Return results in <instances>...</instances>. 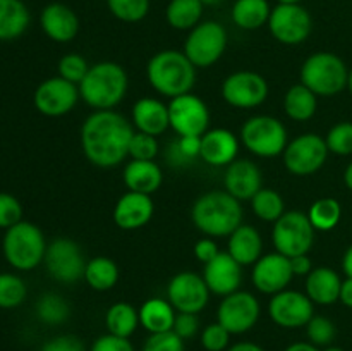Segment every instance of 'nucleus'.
<instances>
[{"mask_svg":"<svg viewBox=\"0 0 352 351\" xmlns=\"http://www.w3.org/2000/svg\"><path fill=\"white\" fill-rule=\"evenodd\" d=\"M205 3L201 0H170L165 9V19L170 28L179 31H191L201 23Z\"/></svg>","mask_w":352,"mask_h":351,"instance_id":"obj_32","label":"nucleus"},{"mask_svg":"<svg viewBox=\"0 0 352 351\" xmlns=\"http://www.w3.org/2000/svg\"><path fill=\"white\" fill-rule=\"evenodd\" d=\"M342 268H344V272H346L347 277H352V244L349 248H347L346 255H344Z\"/></svg>","mask_w":352,"mask_h":351,"instance_id":"obj_56","label":"nucleus"},{"mask_svg":"<svg viewBox=\"0 0 352 351\" xmlns=\"http://www.w3.org/2000/svg\"><path fill=\"white\" fill-rule=\"evenodd\" d=\"M30 21V10L23 0H0V41H12L23 36Z\"/></svg>","mask_w":352,"mask_h":351,"instance_id":"obj_29","label":"nucleus"},{"mask_svg":"<svg viewBox=\"0 0 352 351\" xmlns=\"http://www.w3.org/2000/svg\"><path fill=\"white\" fill-rule=\"evenodd\" d=\"M230 332L220 322L210 323L201 334V344L206 351H223L229 348Z\"/></svg>","mask_w":352,"mask_h":351,"instance_id":"obj_47","label":"nucleus"},{"mask_svg":"<svg viewBox=\"0 0 352 351\" xmlns=\"http://www.w3.org/2000/svg\"><path fill=\"white\" fill-rule=\"evenodd\" d=\"M153 200L151 195L127 191L117 200L113 206V222L124 231H134L146 226L153 217Z\"/></svg>","mask_w":352,"mask_h":351,"instance_id":"obj_22","label":"nucleus"},{"mask_svg":"<svg viewBox=\"0 0 352 351\" xmlns=\"http://www.w3.org/2000/svg\"><path fill=\"white\" fill-rule=\"evenodd\" d=\"M2 251L7 264L16 270H33L45 260L47 241L36 224L21 220L6 229Z\"/></svg>","mask_w":352,"mask_h":351,"instance_id":"obj_5","label":"nucleus"},{"mask_svg":"<svg viewBox=\"0 0 352 351\" xmlns=\"http://www.w3.org/2000/svg\"><path fill=\"white\" fill-rule=\"evenodd\" d=\"M344 181H346V186L352 191V162L347 165L346 172H344Z\"/></svg>","mask_w":352,"mask_h":351,"instance_id":"obj_58","label":"nucleus"},{"mask_svg":"<svg viewBox=\"0 0 352 351\" xmlns=\"http://www.w3.org/2000/svg\"><path fill=\"white\" fill-rule=\"evenodd\" d=\"M203 3H205V7L208 6V7H213V6H219V3H222V2H226V0H201Z\"/></svg>","mask_w":352,"mask_h":351,"instance_id":"obj_59","label":"nucleus"},{"mask_svg":"<svg viewBox=\"0 0 352 351\" xmlns=\"http://www.w3.org/2000/svg\"><path fill=\"white\" fill-rule=\"evenodd\" d=\"M309 220L316 231H332L342 217V206L336 198H320L309 206Z\"/></svg>","mask_w":352,"mask_h":351,"instance_id":"obj_37","label":"nucleus"},{"mask_svg":"<svg viewBox=\"0 0 352 351\" xmlns=\"http://www.w3.org/2000/svg\"><path fill=\"white\" fill-rule=\"evenodd\" d=\"M263 240L256 227L250 224H241L229 236V253L241 265H254L261 258Z\"/></svg>","mask_w":352,"mask_h":351,"instance_id":"obj_28","label":"nucleus"},{"mask_svg":"<svg viewBox=\"0 0 352 351\" xmlns=\"http://www.w3.org/2000/svg\"><path fill=\"white\" fill-rule=\"evenodd\" d=\"M23 220V205L16 196L0 193V229H9Z\"/></svg>","mask_w":352,"mask_h":351,"instance_id":"obj_46","label":"nucleus"},{"mask_svg":"<svg viewBox=\"0 0 352 351\" xmlns=\"http://www.w3.org/2000/svg\"><path fill=\"white\" fill-rule=\"evenodd\" d=\"M340 301L346 306L352 308V277H347L342 281V288H340Z\"/></svg>","mask_w":352,"mask_h":351,"instance_id":"obj_54","label":"nucleus"},{"mask_svg":"<svg viewBox=\"0 0 352 351\" xmlns=\"http://www.w3.org/2000/svg\"><path fill=\"white\" fill-rule=\"evenodd\" d=\"M126 71L117 62H98L91 65L79 85L81 98L95 110H113L127 93Z\"/></svg>","mask_w":352,"mask_h":351,"instance_id":"obj_4","label":"nucleus"},{"mask_svg":"<svg viewBox=\"0 0 352 351\" xmlns=\"http://www.w3.org/2000/svg\"><path fill=\"white\" fill-rule=\"evenodd\" d=\"M191 220L205 236L226 237L243 224V206L230 193L213 189L192 203Z\"/></svg>","mask_w":352,"mask_h":351,"instance_id":"obj_2","label":"nucleus"},{"mask_svg":"<svg viewBox=\"0 0 352 351\" xmlns=\"http://www.w3.org/2000/svg\"><path fill=\"white\" fill-rule=\"evenodd\" d=\"M342 281L333 268H313L306 279V295L316 305H332L339 301Z\"/></svg>","mask_w":352,"mask_h":351,"instance_id":"obj_27","label":"nucleus"},{"mask_svg":"<svg viewBox=\"0 0 352 351\" xmlns=\"http://www.w3.org/2000/svg\"><path fill=\"white\" fill-rule=\"evenodd\" d=\"M175 308L170 301L162 298H150L140 308V323L150 334L167 332L174 329Z\"/></svg>","mask_w":352,"mask_h":351,"instance_id":"obj_30","label":"nucleus"},{"mask_svg":"<svg viewBox=\"0 0 352 351\" xmlns=\"http://www.w3.org/2000/svg\"><path fill=\"white\" fill-rule=\"evenodd\" d=\"M43 262L50 277H54L55 281L74 284L79 279H85V255L74 240L57 237L48 243Z\"/></svg>","mask_w":352,"mask_h":351,"instance_id":"obj_10","label":"nucleus"},{"mask_svg":"<svg viewBox=\"0 0 352 351\" xmlns=\"http://www.w3.org/2000/svg\"><path fill=\"white\" fill-rule=\"evenodd\" d=\"M251 206L256 217L265 222H277L285 213L284 198L275 189L261 188L256 195L251 198Z\"/></svg>","mask_w":352,"mask_h":351,"instance_id":"obj_36","label":"nucleus"},{"mask_svg":"<svg viewBox=\"0 0 352 351\" xmlns=\"http://www.w3.org/2000/svg\"><path fill=\"white\" fill-rule=\"evenodd\" d=\"M309 343L315 346H329L336 337V326L330 319L322 315H313V319L306 323Z\"/></svg>","mask_w":352,"mask_h":351,"instance_id":"obj_43","label":"nucleus"},{"mask_svg":"<svg viewBox=\"0 0 352 351\" xmlns=\"http://www.w3.org/2000/svg\"><path fill=\"white\" fill-rule=\"evenodd\" d=\"M239 151V141L232 131L226 127L208 129L201 136V158L213 167H227Z\"/></svg>","mask_w":352,"mask_h":351,"instance_id":"obj_24","label":"nucleus"},{"mask_svg":"<svg viewBox=\"0 0 352 351\" xmlns=\"http://www.w3.org/2000/svg\"><path fill=\"white\" fill-rule=\"evenodd\" d=\"M272 7L268 0H236L230 10L234 24L241 30L254 31L268 24Z\"/></svg>","mask_w":352,"mask_h":351,"instance_id":"obj_31","label":"nucleus"},{"mask_svg":"<svg viewBox=\"0 0 352 351\" xmlns=\"http://www.w3.org/2000/svg\"><path fill=\"white\" fill-rule=\"evenodd\" d=\"M268 30L284 45H299L313 31V17L301 3H278L272 9Z\"/></svg>","mask_w":352,"mask_h":351,"instance_id":"obj_11","label":"nucleus"},{"mask_svg":"<svg viewBox=\"0 0 352 351\" xmlns=\"http://www.w3.org/2000/svg\"><path fill=\"white\" fill-rule=\"evenodd\" d=\"M43 33L57 43H69L79 33V17L74 10L62 2H52L43 7L40 16Z\"/></svg>","mask_w":352,"mask_h":351,"instance_id":"obj_21","label":"nucleus"},{"mask_svg":"<svg viewBox=\"0 0 352 351\" xmlns=\"http://www.w3.org/2000/svg\"><path fill=\"white\" fill-rule=\"evenodd\" d=\"M28 288L16 274H0V308H16L26 299Z\"/></svg>","mask_w":352,"mask_h":351,"instance_id":"obj_40","label":"nucleus"},{"mask_svg":"<svg viewBox=\"0 0 352 351\" xmlns=\"http://www.w3.org/2000/svg\"><path fill=\"white\" fill-rule=\"evenodd\" d=\"M329 151L337 155L352 153V123H339L329 131L325 138Z\"/></svg>","mask_w":352,"mask_h":351,"instance_id":"obj_44","label":"nucleus"},{"mask_svg":"<svg viewBox=\"0 0 352 351\" xmlns=\"http://www.w3.org/2000/svg\"><path fill=\"white\" fill-rule=\"evenodd\" d=\"M146 76L160 95L175 98L191 93L196 81V67L184 52L162 50L148 62Z\"/></svg>","mask_w":352,"mask_h":351,"instance_id":"obj_3","label":"nucleus"},{"mask_svg":"<svg viewBox=\"0 0 352 351\" xmlns=\"http://www.w3.org/2000/svg\"><path fill=\"white\" fill-rule=\"evenodd\" d=\"M167 298L179 313H199L210 299V289L203 275L179 272L167 286Z\"/></svg>","mask_w":352,"mask_h":351,"instance_id":"obj_17","label":"nucleus"},{"mask_svg":"<svg viewBox=\"0 0 352 351\" xmlns=\"http://www.w3.org/2000/svg\"><path fill=\"white\" fill-rule=\"evenodd\" d=\"M349 71L339 55L316 52L309 55L301 67V83L316 96L339 95L347 86Z\"/></svg>","mask_w":352,"mask_h":351,"instance_id":"obj_6","label":"nucleus"},{"mask_svg":"<svg viewBox=\"0 0 352 351\" xmlns=\"http://www.w3.org/2000/svg\"><path fill=\"white\" fill-rule=\"evenodd\" d=\"M133 124L140 133L160 136L170 127L168 105L157 98L144 96L133 105Z\"/></svg>","mask_w":352,"mask_h":351,"instance_id":"obj_25","label":"nucleus"},{"mask_svg":"<svg viewBox=\"0 0 352 351\" xmlns=\"http://www.w3.org/2000/svg\"><path fill=\"white\" fill-rule=\"evenodd\" d=\"M143 351H186L184 339H181L174 330L151 334L144 343Z\"/></svg>","mask_w":352,"mask_h":351,"instance_id":"obj_48","label":"nucleus"},{"mask_svg":"<svg viewBox=\"0 0 352 351\" xmlns=\"http://www.w3.org/2000/svg\"><path fill=\"white\" fill-rule=\"evenodd\" d=\"M85 281L95 291H109L119 281V267L109 257H95L86 262Z\"/></svg>","mask_w":352,"mask_h":351,"instance_id":"obj_33","label":"nucleus"},{"mask_svg":"<svg viewBox=\"0 0 352 351\" xmlns=\"http://www.w3.org/2000/svg\"><path fill=\"white\" fill-rule=\"evenodd\" d=\"M219 253H220L219 246H217V243L212 240V237H203V240H199L198 243L195 244L196 258L205 265L208 264V262H212Z\"/></svg>","mask_w":352,"mask_h":351,"instance_id":"obj_52","label":"nucleus"},{"mask_svg":"<svg viewBox=\"0 0 352 351\" xmlns=\"http://www.w3.org/2000/svg\"><path fill=\"white\" fill-rule=\"evenodd\" d=\"M243 265L232 258L229 251H220L212 262L205 265L203 279L208 286L210 292L219 296H229L239 291L243 282Z\"/></svg>","mask_w":352,"mask_h":351,"instance_id":"obj_20","label":"nucleus"},{"mask_svg":"<svg viewBox=\"0 0 352 351\" xmlns=\"http://www.w3.org/2000/svg\"><path fill=\"white\" fill-rule=\"evenodd\" d=\"M260 301L248 291H236L223 296L219 305L217 319L230 334H244L260 320Z\"/></svg>","mask_w":352,"mask_h":351,"instance_id":"obj_16","label":"nucleus"},{"mask_svg":"<svg viewBox=\"0 0 352 351\" xmlns=\"http://www.w3.org/2000/svg\"><path fill=\"white\" fill-rule=\"evenodd\" d=\"M315 231L308 213L291 210L285 212L277 222H274L272 240L278 253L289 258L299 257V255H308V251L311 250L315 243Z\"/></svg>","mask_w":352,"mask_h":351,"instance_id":"obj_8","label":"nucleus"},{"mask_svg":"<svg viewBox=\"0 0 352 351\" xmlns=\"http://www.w3.org/2000/svg\"><path fill=\"white\" fill-rule=\"evenodd\" d=\"M316 95L309 88H306L302 83L294 85L287 93H285L284 98V109L285 114L291 117L292 120H299V123H305L309 120L316 112Z\"/></svg>","mask_w":352,"mask_h":351,"instance_id":"obj_34","label":"nucleus"},{"mask_svg":"<svg viewBox=\"0 0 352 351\" xmlns=\"http://www.w3.org/2000/svg\"><path fill=\"white\" fill-rule=\"evenodd\" d=\"M170 127L179 136H203L208 131V105L192 93L175 96L168 103Z\"/></svg>","mask_w":352,"mask_h":351,"instance_id":"obj_13","label":"nucleus"},{"mask_svg":"<svg viewBox=\"0 0 352 351\" xmlns=\"http://www.w3.org/2000/svg\"><path fill=\"white\" fill-rule=\"evenodd\" d=\"M302 0H278V3H301Z\"/></svg>","mask_w":352,"mask_h":351,"instance_id":"obj_60","label":"nucleus"},{"mask_svg":"<svg viewBox=\"0 0 352 351\" xmlns=\"http://www.w3.org/2000/svg\"><path fill=\"white\" fill-rule=\"evenodd\" d=\"M222 96L230 107L254 109L268 96V83L253 71H237L227 76L222 83Z\"/></svg>","mask_w":352,"mask_h":351,"instance_id":"obj_15","label":"nucleus"},{"mask_svg":"<svg viewBox=\"0 0 352 351\" xmlns=\"http://www.w3.org/2000/svg\"><path fill=\"white\" fill-rule=\"evenodd\" d=\"M89 71L86 58L79 54H67L58 61V76L74 85H81Z\"/></svg>","mask_w":352,"mask_h":351,"instance_id":"obj_42","label":"nucleus"},{"mask_svg":"<svg viewBox=\"0 0 352 351\" xmlns=\"http://www.w3.org/2000/svg\"><path fill=\"white\" fill-rule=\"evenodd\" d=\"M107 329L119 337H131L140 326V310L129 303H116L109 308L105 317Z\"/></svg>","mask_w":352,"mask_h":351,"instance_id":"obj_35","label":"nucleus"},{"mask_svg":"<svg viewBox=\"0 0 352 351\" xmlns=\"http://www.w3.org/2000/svg\"><path fill=\"white\" fill-rule=\"evenodd\" d=\"M124 184L129 191L153 195L164 182L160 165L155 160H131L124 167Z\"/></svg>","mask_w":352,"mask_h":351,"instance_id":"obj_26","label":"nucleus"},{"mask_svg":"<svg viewBox=\"0 0 352 351\" xmlns=\"http://www.w3.org/2000/svg\"><path fill=\"white\" fill-rule=\"evenodd\" d=\"M91 351H134V346L129 337H119L109 332L93 343Z\"/></svg>","mask_w":352,"mask_h":351,"instance_id":"obj_49","label":"nucleus"},{"mask_svg":"<svg viewBox=\"0 0 352 351\" xmlns=\"http://www.w3.org/2000/svg\"><path fill=\"white\" fill-rule=\"evenodd\" d=\"M227 48V30L219 21H201L189 31L184 54L195 67H212Z\"/></svg>","mask_w":352,"mask_h":351,"instance_id":"obj_9","label":"nucleus"},{"mask_svg":"<svg viewBox=\"0 0 352 351\" xmlns=\"http://www.w3.org/2000/svg\"><path fill=\"white\" fill-rule=\"evenodd\" d=\"M134 127L116 110H95L81 126L85 157L102 169L117 167L129 155Z\"/></svg>","mask_w":352,"mask_h":351,"instance_id":"obj_1","label":"nucleus"},{"mask_svg":"<svg viewBox=\"0 0 352 351\" xmlns=\"http://www.w3.org/2000/svg\"><path fill=\"white\" fill-rule=\"evenodd\" d=\"M109 10L122 23H140L150 12V0H107Z\"/></svg>","mask_w":352,"mask_h":351,"instance_id":"obj_39","label":"nucleus"},{"mask_svg":"<svg viewBox=\"0 0 352 351\" xmlns=\"http://www.w3.org/2000/svg\"><path fill=\"white\" fill-rule=\"evenodd\" d=\"M198 157H201V136H179L168 150V162L174 165H188Z\"/></svg>","mask_w":352,"mask_h":351,"instance_id":"obj_41","label":"nucleus"},{"mask_svg":"<svg viewBox=\"0 0 352 351\" xmlns=\"http://www.w3.org/2000/svg\"><path fill=\"white\" fill-rule=\"evenodd\" d=\"M325 351H344L342 348H337V346H330V348H327Z\"/></svg>","mask_w":352,"mask_h":351,"instance_id":"obj_62","label":"nucleus"},{"mask_svg":"<svg viewBox=\"0 0 352 351\" xmlns=\"http://www.w3.org/2000/svg\"><path fill=\"white\" fill-rule=\"evenodd\" d=\"M158 155L157 136L134 131L129 143V157L133 160H155Z\"/></svg>","mask_w":352,"mask_h":351,"instance_id":"obj_45","label":"nucleus"},{"mask_svg":"<svg viewBox=\"0 0 352 351\" xmlns=\"http://www.w3.org/2000/svg\"><path fill=\"white\" fill-rule=\"evenodd\" d=\"M38 319L48 326H58L64 323L71 315V306L57 292H47L41 296L36 303Z\"/></svg>","mask_w":352,"mask_h":351,"instance_id":"obj_38","label":"nucleus"},{"mask_svg":"<svg viewBox=\"0 0 352 351\" xmlns=\"http://www.w3.org/2000/svg\"><path fill=\"white\" fill-rule=\"evenodd\" d=\"M261 181L263 178H261L260 167L248 158H236L232 164L227 165L226 176H223L226 191L239 202L253 198L261 189Z\"/></svg>","mask_w":352,"mask_h":351,"instance_id":"obj_23","label":"nucleus"},{"mask_svg":"<svg viewBox=\"0 0 352 351\" xmlns=\"http://www.w3.org/2000/svg\"><path fill=\"white\" fill-rule=\"evenodd\" d=\"M347 86H349V92L352 95V69L349 71V79H347Z\"/></svg>","mask_w":352,"mask_h":351,"instance_id":"obj_61","label":"nucleus"},{"mask_svg":"<svg viewBox=\"0 0 352 351\" xmlns=\"http://www.w3.org/2000/svg\"><path fill=\"white\" fill-rule=\"evenodd\" d=\"M241 140L251 153L270 158L284 153L287 148V127L272 116H254L244 123Z\"/></svg>","mask_w":352,"mask_h":351,"instance_id":"obj_7","label":"nucleus"},{"mask_svg":"<svg viewBox=\"0 0 352 351\" xmlns=\"http://www.w3.org/2000/svg\"><path fill=\"white\" fill-rule=\"evenodd\" d=\"M79 86L67 79L55 76V78L45 79L34 89L33 103L40 114L47 117H60L71 112L78 103Z\"/></svg>","mask_w":352,"mask_h":351,"instance_id":"obj_14","label":"nucleus"},{"mask_svg":"<svg viewBox=\"0 0 352 351\" xmlns=\"http://www.w3.org/2000/svg\"><path fill=\"white\" fill-rule=\"evenodd\" d=\"M329 157V147L322 136L306 133L292 140L284 150V165L291 174L309 176L323 167Z\"/></svg>","mask_w":352,"mask_h":351,"instance_id":"obj_12","label":"nucleus"},{"mask_svg":"<svg viewBox=\"0 0 352 351\" xmlns=\"http://www.w3.org/2000/svg\"><path fill=\"white\" fill-rule=\"evenodd\" d=\"M229 351H265V350L261 346H258V344L244 341V343L234 344L232 348H229Z\"/></svg>","mask_w":352,"mask_h":351,"instance_id":"obj_55","label":"nucleus"},{"mask_svg":"<svg viewBox=\"0 0 352 351\" xmlns=\"http://www.w3.org/2000/svg\"><path fill=\"white\" fill-rule=\"evenodd\" d=\"M40 351H85V344L81 343L79 337L71 336V334H64V336L48 339L41 346Z\"/></svg>","mask_w":352,"mask_h":351,"instance_id":"obj_51","label":"nucleus"},{"mask_svg":"<svg viewBox=\"0 0 352 351\" xmlns=\"http://www.w3.org/2000/svg\"><path fill=\"white\" fill-rule=\"evenodd\" d=\"M313 305L315 303L305 292L284 289L270 299L268 313L277 326L285 327V329H298L313 319L315 315Z\"/></svg>","mask_w":352,"mask_h":351,"instance_id":"obj_18","label":"nucleus"},{"mask_svg":"<svg viewBox=\"0 0 352 351\" xmlns=\"http://www.w3.org/2000/svg\"><path fill=\"white\" fill-rule=\"evenodd\" d=\"M174 330L181 339H189L195 337L199 330V320L196 313H179L175 315Z\"/></svg>","mask_w":352,"mask_h":351,"instance_id":"obj_50","label":"nucleus"},{"mask_svg":"<svg viewBox=\"0 0 352 351\" xmlns=\"http://www.w3.org/2000/svg\"><path fill=\"white\" fill-rule=\"evenodd\" d=\"M292 274L294 275H308L313 270V264L308 255H299V257L291 258Z\"/></svg>","mask_w":352,"mask_h":351,"instance_id":"obj_53","label":"nucleus"},{"mask_svg":"<svg viewBox=\"0 0 352 351\" xmlns=\"http://www.w3.org/2000/svg\"><path fill=\"white\" fill-rule=\"evenodd\" d=\"M291 258L282 253H268L254 264L251 281L258 291L265 295H277L292 281Z\"/></svg>","mask_w":352,"mask_h":351,"instance_id":"obj_19","label":"nucleus"},{"mask_svg":"<svg viewBox=\"0 0 352 351\" xmlns=\"http://www.w3.org/2000/svg\"><path fill=\"white\" fill-rule=\"evenodd\" d=\"M285 351H320V350L311 343H294L291 344Z\"/></svg>","mask_w":352,"mask_h":351,"instance_id":"obj_57","label":"nucleus"}]
</instances>
